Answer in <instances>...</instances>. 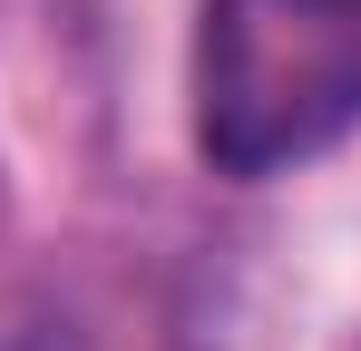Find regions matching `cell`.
<instances>
[{
    "instance_id": "1",
    "label": "cell",
    "mask_w": 361,
    "mask_h": 351,
    "mask_svg": "<svg viewBox=\"0 0 361 351\" xmlns=\"http://www.w3.org/2000/svg\"><path fill=\"white\" fill-rule=\"evenodd\" d=\"M361 127V0H205L195 147L215 176H283Z\"/></svg>"
},
{
    "instance_id": "2",
    "label": "cell",
    "mask_w": 361,
    "mask_h": 351,
    "mask_svg": "<svg viewBox=\"0 0 361 351\" xmlns=\"http://www.w3.org/2000/svg\"><path fill=\"white\" fill-rule=\"evenodd\" d=\"M30 351H78V342H68V332H39V342H30Z\"/></svg>"
}]
</instances>
